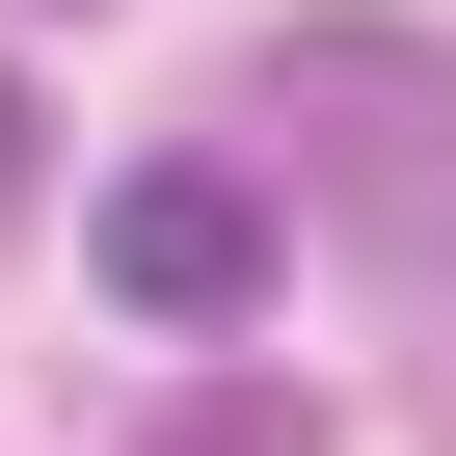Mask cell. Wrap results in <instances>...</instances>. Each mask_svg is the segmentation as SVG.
Wrapping results in <instances>:
<instances>
[{"label": "cell", "instance_id": "1", "mask_svg": "<svg viewBox=\"0 0 456 456\" xmlns=\"http://www.w3.org/2000/svg\"><path fill=\"white\" fill-rule=\"evenodd\" d=\"M269 108H296V188L349 215V242L456 269V54H429V28H296Z\"/></svg>", "mask_w": 456, "mask_h": 456}, {"label": "cell", "instance_id": "2", "mask_svg": "<svg viewBox=\"0 0 456 456\" xmlns=\"http://www.w3.org/2000/svg\"><path fill=\"white\" fill-rule=\"evenodd\" d=\"M108 296L188 349V322H242L269 296V161H108Z\"/></svg>", "mask_w": 456, "mask_h": 456}, {"label": "cell", "instance_id": "3", "mask_svg": "<svg viewBox=\"0 0 456 456\" xmlns=\"http://www.w3.org/2000/svg\"><path fill=\"white\" fill-rule=\"evenodd\" d=\"M161 456H322V403H296V376H188V403H161Z\"/></svg>", "mask_w": 456, "mask_h": 456}, {"label": "cell", "instance_id": "4", "mask_svg": "<svg viewBox=\"0 0 456 456\" xmlns=\"http://www.w3.org/2000/svg\"><path fill=\"white\" fill-rule=\"evenodd\" d=\"M28 188H54V108H28V81H0V215H28Z\"/></svg>", "mask_w": 456, "mask_h": 456}]
</instances>
